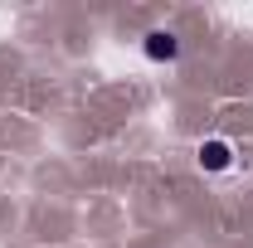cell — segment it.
Listing matches in <instances>:
<instances>
[{
	"instance_id": "obj_2",
	"label": "cell",
	"mask_w": 253,
	"mask_h": 248,
	"mask_svg": "<svg viewBox=\"0 0 253 248\" xmlns=\"http://www.w3.org/2000/svg\"><path fill=\"white\" fill-rule=\"evenodd\" d=\"M229 161H234V146L229 141H205L200 146V165L205 170H229Z\"/></svg>"
},
{
	"instance_id": "obj_1",
	"label": "cell",
	"mask_w": 253,
	"mask_h": 248,
	"mask_svg": "<svg viewBox=\"0 0 253 248\" xmlns=\"http://www.w3.org/2000/svg\"><path fill=\"white\" fill-rule=\"evenodd\" d=\"M146 59H156V63L180 59V39H175L170 30H151L146 34Z\"/></svg>"
}]
</instances>
